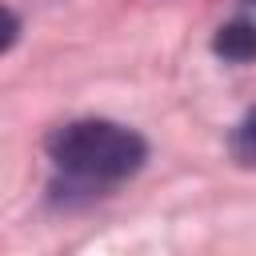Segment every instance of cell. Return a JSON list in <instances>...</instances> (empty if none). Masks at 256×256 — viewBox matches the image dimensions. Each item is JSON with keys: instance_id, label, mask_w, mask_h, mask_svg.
Returning <instances> with one entry per match:
<instances>
[{"instance_id": "cell-3", "label": "cell", "mask_w": 256, "mask_h": 256, "mask_svg": "<svg viewBox=\"0 0 256 256\" xmlns=\"http://www.w3.org/2000/svg\"><path fill=\"white\" fill-rule=\"evenodd\" d=\"M228 148H232V156L240 160V164H256V108L232 128V136H228Z\"/></svg>"}, {"instance_id": "cell-2", "label": "cell", "mask_w": 256, "mask_h": 256, "mask_svg": "<svg viewBox=\"0 0 256 256\" xmlns=\"http://www.w3.org/2000/svg\"><path fill=\"white\" fill-rule=\"evenodd\" d=\"M212 52L224 56V60H232V64L256 60V24H252V20H232V24H224V28L216 32V40H212Z\"/></svg>"}, {"instance_id": "cell-1", "label": "cell", "mask_w": 256, "mask_h": 256, "mask_svg": "<svg viewBox=\"0 0 256 256\" xmlns=\"http://www.w3.org/2000/svg\"><path fill=\"white\" fill-rule=\"evenodd\" d=\"M56 172L84 192L112 188L128 176H136L148 160V144L140 132L116 124V120H72L60 124L44 140Z\"/></svg>"}]
</instances>
